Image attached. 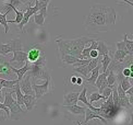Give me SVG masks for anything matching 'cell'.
<instances>
[{
  "label": "cell",
  "instance_id": "obj_39",
  "mask_svg": "<svg viewBox=\"0 0 133 125\" xmlns=\"http://www.w3.org/2000/svg\"><path fill=\"white\" fill-rule=\"evenodd\" d=\"M76 125H82V124H81V122H76Z\"/></svg>",
  "mask_w": 133,
  "mask_h": 125
},
{
  "label": "cell",
  "instance_id": "obj_26",
  "mask_svg": "<svg viewBox=\"0 0 133 125\" xmlns=\"http://www.w3.org/2000/svg\"><path fill=\"white\" fill-rule=\"evenodd\" d=\"M33 16H34V22H35V23L37 24V25H44V24H45V14H44V13H42V12H37L36 14H34V15H33Z\"/></svg>",
  "mask_w": 133,
  "mask_h": 125
},
{
  "label": "cell",
  "instance_id": "obj_25",
  "mask_svg": "<svg viewBox=\"0 0 133 125\" xmlns=\"http://www.w3.org/2000/svg\"><path fill=\"white\" fill-rule=\"evenodd\" d=\"M119 106L120 107H125L127 110H130L131 109L132 104L130 103L129 98H128V95H127V94H124L123 96L119 98Z\"/></svg>",
  "mask_w": 133,
  "mask_h": 125
},
{
  "label": "cell",
  "instance_id": "obj_11",
  "mask_svg": "<svg viewBox=\"0 0 133 125\" xmlns=\"http://www.w3.org/2000/svg\"><path fill=\"white\" fill-rule=\"evenodd\" d=\"M84 115H85V121H84L85 123H87L88 121H91V120H94V118H97V120L102 121L104 125H105V124H107V120H105V118H104V117H102L101 115L98 114V113H96V112H94V111L90 110L88 107H86Z\"/></svg>",
  "mask_w": 133,
  "mask_h": 125
},
{
  "label": "cell",
  "instance_id": "obj_33",
  "mask_svg": "<svg viewBox=\"0 0 133 125\" xmlns=\"http://www.w3.org/2000/svg\"><path fill=\"white\" fill-rule=\"evenodd\" d=\"M121 72H122V75L127 78H132L133 77V70H131L129 67H124Z\"/></svg>",
  "mask_w": 133,
  "mask_h": 125
},
{
  "label": "cell",
  "instance_id": "obj_29",
  "mask_svg": "<svg viewBox=\"0 0 133 125\" xmlns=\"http://www.w3.org/2000/svg\"><path fill=\"white\" fill-rule=\"evenodd\" d=\"M73 70H74V72H77V73H81V75L84 77V78H86L87 76H88V72L87 71V67H86V65L85 66H80V67H74L73 68Z\"/></svg>",
  "mask_w": 133,
  "mask_h": 125
},
{
  "label": "cell",
  "instance_id": "obj_38",
  "mask_svg": "<svg viewBox=\"0 0 133 125\" xmlns=\"http://www.w3.org/2000/svg\"><path fill=\"white\" fill-rule=\"evenodd\" d=\"M2 100V87L0 86V102Z\"/></svg>",
  "mask_w": 133,
  "mask_h": 125
},
{
  "label": "cell",
  "instance_id": "obj_3",
  "mask_svg": "<svg viewBox=\"0 0 133 125\" xmlns=\"http://www.w3.org/2000/svg\"><path fill=\"white\" fill-rule=\"evenodd\" d=\"M27 61L32 65H46V53L42 44H33L27 53Z\"/></svg>",
  "mask_w": 133,
  "mask_h": 125
},
{
  "label": "cell",
  "instance_id": "obj_20",
  "mask_svg": "<svg viewBox=\"0 0 133 125\" xmlns=\"http://www.w3.org/2000/svg\"><path fill=\"white\" fill-rule=\"evenodd\" d=\"M129 56V53L127 50L122 49H116V52L114 54V60L116 61H123L127 57Z\"/></svg>",
  "mask_w": 133,
  "mask_h": 125
},
{
  "label": "cell",
  "instance_id": "obj_1",
  "mask_svg": "<svg viewBox=\"0 0 133 125\" xmlns=\"http://www.w3.org/2000/svg\"><path fill=\"white\" fill-rule=\"evenodd\" d=\"M116 11L112 7L106 4L92 5L85 16V29L90 33L108 32L116 23Z\"/></svg>",
  "mask_w": 133,
  "mask_h": 125
},
{
  "label": "cell",
  "instance_id": "obj_2",
  "mask_svg": "<svg viewBox=\"0 0 133 125\" xmlns=\"http://www.w3.org/2000/svg\"><path fill=\"white\" fill-rule=\"evenodd\" d=\"M94 39L86 37V36H82V37H77V38H63V37H59L56 39L58 50L60 54H68L72 55L74 57L80 58L81 52L83 48L88 46Z\"/></svg>",
  "mask_w": 133,
  "mask_h": 125
},
{
  "label": "cell",
  "instance_id": "obj_19",
  "mask_svg": "<svg viewBox=\"0 0 133 125\" xmlns=\"http://www.w3.org/2000/svg\"><path fill=\"white\" fill-rule=\"evenodd\" d=\"M97 52H98V56H102L103 55H106V54H109V47L106 45V43L103 42V41H97Z\"/></svg>",
  "mask_w": 133,
  "mask_h": 125
},
{
  "label": "cell",
  "instance_id": "obj_8",
  "mask_svg": "<svg viewBox=\"0 0 133 125\" xmlns=\"http://www.w3.org/2000/svg\"><path fill=\"white\" fill-rule=\"evenodd\" d=\"M30 67H31V64L29 61H25V64H24V66L22 67V68H20V69H16V68H14L13 66H10V68H11V71H13L14 73H16V76H18V78H16V80H18L19 82L22 80V78L24 77V75L30 70Z\"/></svg>",
  "mask_w": 133,
  "mask_h": 125
},
{
  "label": "cell",
  "instance_id": "obj_37",
  "mask_svg": "<svg viewBox=\"0 0 133 125\" xmlns=\"http://www.w3.org/2000/svg\"><path fill=\"white\" fill-rule=\"evenodd\" d=\"M70 81H71L72 84H75V82H76V76H72L70 78Z\"/></svg>",
  "mask_w": 133,
  "mask_h": 125
},
{
  "label": "cell",
  "instance_id": "obj_36",
  "mask_svg": "<svg viewBox=\"0 0 133 125\" xmlns=\"http://www.w3.org/2000/svg\"><path fill=\"white\" fill-rule=\"evenodd\" d=\"M83 80H84V78H83V77H76L75 84H76V86H81V84H83Z\"/></svg>",
  "mask_w": 133,
  "mask_h": 125
},
{
  "label": "cell",
  "instance_id": "obj_31",
  "mask_svg": "<svg viewBox=\"0 0 133 125\" xmlns=\"http://www.w3.org/2000/svg\"><path fill=\"white\" fill-rule=\"evenodd\" d=\"M103 99V95L101 93H98V91H95V92H92L91 95H90V103L92 104L93 102H95V101H98V100H101Z\"/></svg>",
  "mask_w": 133,
  "mask_h": 125
},
{
  "label": "cell",
  "instance_id": "obj_17",
  "mask_svg": "<svg viewBox=\"0 0 133 125\" xmlns=\"http://www.w3.org/2000/svg\"><path fill=\"white\" fill-rule=\"evenodd\" d=\"M4 7H5V9H7V11H5L4 13H1V12H0V24H2V25H3V27H4V33L7 34V33L9 32V26H8L7 15H8V13L11 11V8L8 7V5H5V4H4Z\"/></svg>",
  "mask_w": 133,
  "mask_h": 125
},
{
  "label": "cell",
  "instance_id": "obj_28",
  "mask_svg": "<svg viewBox=\"0 0 133 125\" xmlns=\"http://www.w3.org/2000/svg\"><path fill=\"white\" fill-rule=\"evenodd\" d=\"M106 81H107V87H111L116 83V73L114 71H110V70L108 71Z\"/></svg>",
  "mask_w": 133,
  "mask_h": 125
},
{
  "label": "cell",
  "instance_id": "obj_21",
  "mask_svg": "<svg viewBox=\"0 0 133 125\" xmlns=\"http://www.w3.org/2000/svg\"><path fill=\"white\" fill-rule=\"evenodd\" d=\"M19 81L14 79V80H8V79H1V81H0V86L4 89H13V87L15 86L16 83Z\"/></svg>",
  "mask_w": 133,
  "mask_h": 125
},
{
  "label": "cell",
  "instance_id": "obj_5",
  "mask_svg": "<svg viewBox=\"0 0 133 125\" xmlns=\"http://www.w3.org/2000/svg\"><path fill=\"white\" fill-rule=\"evenodd\" d=\"M32 88L34 90V94H35V98L36 100H39L42 99L44 95L46 93L50 92L51 89H52V81H51V78H48L46 79V81L42 83V84H38L35 81L32 80Z\"/></svg>",
  "mask_w": 133,
  "mask_h": 125
},
{
  "label": "cell",
  "instance_id": "obj_35",
  "mask_svg": "<svg viewBox=\"0 0 133 125\" xmlns=\"http://www.w3.org/2000/svg\"><path fill=\"white\" fill-rule=\"evenodd\" d=\"M98 57V52L97 49H92L90 53V58H97Z\"/></svg>",
  "mask_w": 133,
  "mask_h": 125
},
{
  "label": "cell",
  "instance_id": "obj_32",
  "mask_svg": "<svg viewBox=\"0 0 133 125\" xmlns=\"http://www.w3.org/2000/svg\"><path fill=\"white\" fill-rule=\"evenodd\" d=\"M111 93H112L111 87H106V88H105V89L103 90V91L101 92V94L103 95V100L105 101V100H106V99L108 98V96L111 95Z\"/></svg>",
  "mask_w": 133,
  "mask_h": 125
},
{
  "label": "cell",
  "instance_id": "obj_10",
  "mask_svg": "<svg viewBox=\"0 0 133 125\" xmlns=\"http://www.w3.org/2000/svg\"><path fill=\"white\" fill-rule=\"evenodd\" d=\"M33 15H34V12H33V9H32V4L29 2V5H27V8H26V11H25L24 14H23V19H22V21L19 23L20 31H23L24 25L29 23L30 18H31V16H33Z\"/></svg>",
  "mask_w": 133,
  "mask_h": 125
},
{
  "label": "cell",
  "instance_id": "obj_12",
  "mask_svg": "<svg viewBox=\"0 0 133 125\" xmlns=\"http://www.w3.org/2000/svg\"><path fill=\"white\" fill-rule=\"evenodd\" d=\"M23 103L26 111H31L34 109V105L36 104V98L35 95L32 94H24L23 95Z\"/></svg>",
  "mask_w": 133,
  "mask_h": 125
},
{
  "label": "cell",
  "instance_id": "obj_23",
  "mask_svg": "<svg viewBox=\"0 0 133 125\" xmlns=\"http://www.w3.org/2000/svg\"><path fill=\"white\" fill-rule=\"evenodd\" d=\"M86 91H87V88H86V87H84V88H83L82 91L79 93V96H77V101H80V102H82V103H84L86 106H90V105H91V103H90V102H88V100H87Z\"/></svg>",
  "mask_w": 133,
  "mask_h": 125
},
{
  "label": "cell",
  "instance_id": "obj_30",
  "mask_svg": "<svg viewBox=\"0 0 133 125\" xmlns=\"http://www.w3.org/2000/svg\"><path fill=\"white\" fill-rule=\"evenodd\" d=\"M120 86H121V88H122L123 91L125 92L127 90L130 89V88L132 87V83H131V81L129 80V78H127V77H125V78L123 79V80H122V82L120 83Z\"/></svg>",
  "mask_w": 133,
  "mask_h": 125
},
{
  "label": "cell",
  "instance_id": "obj_9",
  "mask_svg": "<svg viewBox=\"0 0 133 125\" xmlns=\"http://www.w3.org/2000/svg\"><path fill=\"white\" fill-rule=\"evenodd\" d=\"M27 60V53L24 50H15L13 52V57L10 59V62H18V64H25Z\"/></svg>",
  "mask_w": 133,
  "mask_h": 125
},
{
  "label": "cell",
  "instance_id": "obj_27",
  "mask_svg": "<svg viewBox=\"0 0 133 125\" xmlns=\"http://www.w3.org/2000/svg\"><path fill=\"white\" fill-rule=\"evenodd\" d=\"M123 42L125 44V48L127 50H128V53L129 55H133V41H131V39L128 38V34H124V39H123Z\"/></svg>",
  "mask_w": 133,
  "mask_h": 125
},
{
  "label": "cell",
  "instance_id": "obj_15",
  "mask_svg": "<svg viewBox=\"0 0 133 125\" xmlns=\"http://www.w3.org/2000/svg\"><path fill=\"white\" fill-rule=\"evenodd\" d=\"M80 92H69L63 96V105H73L76 104L77 96Z\"/></svg>",
  "mask_w": 133,
  "mask_h": 125
},
{
  "label": "cell",
  "instance_id": "obj_6",
  "mask_svg": "<svg viewBox=\"0 0 133 125\" xmlns=\"http://www.w3.org/2000/svg\"><path fill=\"white\" fill-rule=\"evenodd\" d=\"M15 50H23V43L20 38H14L5 44L0 43V55L7 56L11 52H15Z\"/></svg>",
  "mask_w": 133,
  "mask_h": 125
},
{
  "label": "cell",
  "instance_id": "obj_34",
  "mask_svg": "<svg viewBox=\"0 0 133 125\" xmlns=\"http://www.w3.org/2000/svg\"><path fill=\"white\" fill-rule=\"evenodd\" d=\"M116 47H117V49L127 50V48H125V44H124L123 41H122V42H117V43H116ZM127 52H128V50H127Z\"/></svg>",
  "mask_w": 133,
  "mask_h": 125
},
{
  "label": "cell",
  "instance_id": "obj_13",
  "mask_svg": "<svg viewBox=\"0 0 133 125\" xmlns=\"http://www.w3.org/2000/svg\"><path fill=\"white\" fill-rule=\"evenodd\" d=\"M64 109L70 112L71 114H73V115H84V113H85V110H86V107L84 106H79L77 104H73V105H63Z\"/></svg>",
  "mask_w": 133,
  "mask_h": 125
},
{
  "label": "cell",
  "instance_id": "obj_22",
  "mask_svg": "<svg viewBox=\"0 0 133 125\" xmlns=\"http://www.w3.org/2000/svg\"><path fill=\"white\" fill-rule=\"evenodd\" d=\"M10 64L8 61H5L4 59H0V73H7L10 75L11 72V68H10Z\"/></svg>",
  "mask_w": 133,
  "mask_h": 125
},
{
  "label": "cell",
  "instance_id": "obj_14",
  "mask_svg": "<svg viewBox=\"0 0 133 125\" xmlns=\"http://www.w3.org/2000/svg\"><path fill=\"white\" fill-rule=\"evenodd\" d=\"M9 110H10V118H12V120H18L19 115L20 114H24V112H25V110H23L18 104V102H15V103L11 106Z\"/></svg>",
  "mask_w": 133,
  "mask_h": 125
},
{
  "label": "cell",
  "instance_id": "obj_18",
  "mask_svg": "<svg viewBox=\"0 0 133 125\" xmlns=\"http://www.w3.org/2000/svg\"><path fill=\"white\" fill-rule=\"evenodd\" d=\"M60 56H61V61L63 62L64 66L73 65L75 62L79 61V59H80V58L74 57V56H72V55H68V54H60Z\"/></svg>",
  "mask_w": 133,
  "mask_h": 125
},
{
  "label": "cell",
  "instance_id": "obj_4",
  "mask_svg": "<svg viewBox=\"0 0 133 125\" xmlns=\"http://www.w3.org/2000/svg\"><path fill=\"white\" fill-rule=\"evenodd\" d=\"M29 73L32 77V80H35V79L46 80L48 78H51L50 72H49L47 68V64L46 65H32L31 64Z\"/></svg>",
  "mask_w": 133,
  "mask_h": 125
},
{
  "label": "cell",
  "instance_id": "obj_24",
  "mask_svg": "<svg viewBox=\"0 0 133 125\" xmlns=\"http://www.w3.org/2000/svg\"><path fill=\"white\" fill-rule=\"evenodd\" d=\"M111 61V58H110L109 54H106V55H103L102 56V59H101V65H102V72H105L107 70L108 68V65L109 62Z\"/></svg>",
  "mask_w": 133,
  "mask_h": 125
},
{
  "label": "cell",
  "instance_id": "obj_16",
  "mask_svg": "<svg viewBox=\"0 0 133 125\" xmlns=\"http://www.w3.org/2000/svg\"><path fill=\"white\" fill-rule=\"evenodd\" d=\"M101 67H102V65L99 64L97 67H95V68H94V69L90 72V73H91L90 77L84 79V80H86V82H87L88 84H91V86H94V84H95L96 79H97V77H98L99 73H101V72H99V71H101Z\"/></svg>",
  "mask_w": 133,
  "mask_h": 125
},
{
  "label": "cell",
  "instance_id": "obj_7",
  "mask_svg": "<svg viewBox=\"0 0 133 125\" xmlns=\"http://www.w3.org/2000/svg\"><path fill=\"white\" fill-rule=\"evenodd\" d=\"M19 86H20V89L23 94H32V95H35L34 94V90L32 88V77L31 75L27 71L24 77L22 78V80L19 82Z\"/></svg>",
  "mask_w": 133,
  "mask_h": 125
}]
</instances>
